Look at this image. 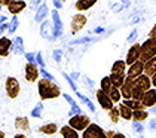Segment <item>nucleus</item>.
I'll use <instances>...</instances> for the list:
<instances>
[{
    "mask_svg": "<svg viewBox=\"0 0 156 138\" xmlns=\"http://www.w3.org/2000/svg\"><path fill=\"white\" fill-rule=\"evenodd\" d=\"M37 92H39V97L42 101H48V100H55L61 97V89L60 86L52 82L51 79H39L37 82Z\"/></svg>",
    "mask_w": 156,
    "mask_h": 138,
    "instance_id": "obj_1",
    "label": "nucleus"
},
{
    "mask_svg": "<svg viewBox=\"0 0 156 138\" xmlns=\"http://www.w3.org/2000/svg\"><path fill=\"white\" fill-rule=\"evenodd\" d=\"M91 125V119L88 117L86 115H82V113H79V115H74L70 117V120H69V126H72L74 131H86L88 126Z\"/></svg>",
    "mask_w": 156,
    "mask_h": 138,
    "instance_id": "obj_2",
    "label": "nucleus"
},
{
    "mask_svg": "<svg viewBox=\"0 0 156 138\" xmlns=\"http://www.w3.org/2000/svg\"><path fill=\"white\" fill-rule=\"evenodd\" d=\"M156 57V42L152 39H147L141 45V55H140V61L141 62H147L149 59Z\"/></svg>",
    "mask_w": 156,
    "mask_h": 138,
    "instance_id": "obj_3",
    "label": "nucleus"
},
{
    "mask_svg": "<svg viewBox=\"0 0 156 138\" xmlns=\"http://www.w3.org/2000/svg\"><path fill=\"white\" fill-rule=\"evenodd\" d=\"M5 91H6V95H8L11 100H15V98L20 95V92H21V85H20L18 79L13 77V76L6 77V82H5Z\"/></svg>",
    "mask_w": 156,
    "mask_h": 138,
    "instance_id": "obj_4",
    "label": "nucleus"
},
{
    "mask_svg": "<svg viewBox=\"0 0 156 138\" xmlns=\"http://www.w3.org/2000/svg\"><path fill=\"white\" fill-rule=\"evenodd\" d=\"M0 5L2 6H6L8 8V11L11 12L12 15H18V13H21V12L24 11L25 8H27V3L25 2H20V0H0Z\"/></svg>",
    "mask_w": 156,
    "mask_h": 138,
    "instance_id": "obj_5",
    "label": "nucleus"
},
{
    "mask_svg": "<svg viewBox=\"0 0 156 138\" xmlns=\"http://www.w3.org/2000/svg\"><path fill=\"white\" fill-rule=\"evenodd\" d=\"M82 138H107V135H106V131L100 126V125L91 123V125L88 126V129L83 131Z\"/></svg>",
    "mask_w": 156,
    "mask_h": 138,
    "instance_id": "obj_6",
    "label": "nucleus"
},
{
    "mask_svg": "<svg viewBox=\"0 0 156 138\" xmlns=\"http://www.w3.org/2000/svg\"><path fill=\"white\" fill-rule=\"evenodd\" d=\"M140 55H141V45L138 43H134V45L128 49V54H126V59H125V64L131 67L132 64H135L137 61H140Z\"/></svg>",
    "mask_w": 156,
    "mask_h": 138,
    "instance_id": "obj_7",
    "label": "nucleus"
},
{
    "mask_svg": "<svg viewBox=\"0 0 156 138\" xmlns=\"http://www.w3.org/2000/svg\"><path fill=\"white\" fill-rule=\"evenodd\" d=\"M39 74H40V71H39V69H37V65L34 62H27L25 64L24 76L27 82H30V83L39 82Z\"/></svg>",
    "mask_w": 156,
    "mask_h": 138,
    "instance_id": "obj_8",
    "label": "nucleus"
},
{
    "mask_svg": "<svg viewBox=\"0 0 156 138\" xmlns=\"http://www.w3.org/2000/svg\"><path fill=\"white\" fill-rule=\"evenodd\" d=\"M85 25H86V16H85L83 13H76V15H73L72 23H70V30H72L73 34L79 33Z\"/></svg>",
    "mask_w": 156,
    "mask_h": 138,
    "instance_id": "obj_9",
    "label": "nucleus"
},
{
    "mask_svg": "<svg viewBox=\"0 0 156 138\" xmlns=\"http://www.w3.org/2000/svg\"><path fill=\"white\" fill-rule=\"evenodd\" d=\"M95 95H97V101H98V104H100V107H103L104 110L110 111V110L115 107L113 101L108 98V95L106 94V92H103L101 89H98V91L95 92Z\"/></svg>",
    "mask_w": 156,
    "mask_h": 138,
    "instance_id": "obj_10",
    "label": "nucleus"
},
{
    "mask_svg": "<svg viewBox=\"0 0 156 138\" xmlns=\"http://www.w3.org/2000/svg\"><path fill=\"white\" fill-rule=\"evenodd\" d=\"M141 74H144V64L141 61H137L135 64H132L131 67L128 69L126 71V77H129V79H138Z\"/></svg>",
    "mask_w": 156,
    "mask_h": 138,
    "instance_id": "obj_11",
    "label": "nucleus"
},
{
    "mask_svg": "<svg viewBox=\"0 0 156 138\" xmlns=\"http://www.w3.org/2000/svg\"><path fill=\"white\" fill-rule=\"evenodd\" d=\"M134 83L135 80L134 79H129V77H126L125 79V83H123V86L120 88V95H122V98L123 100H131L132 98V91H134Z\"/></svg>",
    "mask_w": 156,
    "mask_h": 138,
    "instance_id": "obj_12",
    "label": "nucleus"
},
{
    "mask_svg": "<svg viewBox=\"0 0 156 138\" xmlns=\"http://www.w3.org/2000/svg\"><path fill=\"white\" fill-rule=\"evenodd\" d=\"M134 88L140 89L143 92H147L152 89V79L147 77L146 74H141L138 79H135V83H134Z\"/></svg>",
    "mask_w": 156,
    "mask_h": 138,
    "instance_id": "obj_13",
    "label": "nucleus"
},
{
    "mask_svg": "<svg viewBox=\"0 0 156 138\" xmlns=\"http://www.w3.org/2000/svg\"><path fill=\"white\" fill-rule=\"evenodd\" d=\"M15 128H16V131H20V134L28 132L30 131V120H28V117H24V116L15 117Z\"/></svg>",
    "mask_w": 156,
    "mask_h": 138,
    "instance_id": "obj_14",
    "label": "nucleus"
},
{
    "mask_svg": "<svg viewBox=\"0 0 156 138\" xmlns=\"http://www.w3.org/2000/svg\"><path fill=\"white\" fill-rule=\"evenodd\" d=\"M12 49V40L9 37H0V57H8Z\"/></svg>",
    "mask_w": 156,
    "mask_h": 138,
    "instance_id": "obj_15",
    "label": "nucleus"
},
{
    "mask_svg": "<svg viewBox=\"0 0 156 138\" xmlns=\"http://www.w3.org/2000/svg\"><path fill=\"white\" fill-rule=\"evenodd\" d=\"M141 103H143L144 108H146V107H153V105H156V89L155 88H152L150 91H147L144 94Z\"/></svg>",
    "mask_w": 156,
    "mask_h": 138,
    "instance_id": "obj_16",
    "label": "nucleus"
},
{
    "mask_svg": "<svg viewBox=\"0 0 156 138\" xmlns=\"http://www.w3.org/2000/svg\"><path fill=\"white\" fill-rule=\"evenodd\" d=\"M39 131H40L42 134H45V135H54V134L60 132V128H58V125H57V123H54V122H49V123L42 125V126L39 128Z\"/></svg>",
    "mask_w": 156,
    "mask_h": 138,
    "instance_id": "obj_17",
    "label": "nucleus"
},
{
    "mask_svg": "<svg viewBox=\"0 0 156 138\" xmlns=\"http://www.w3.org/2000/svg\"><path fill=\"white\" fill-rule=\"evenodd\" d=\"M112 74L116 76H126V64L125 61H116L112 67Z\"/></svg>",
    "mask_w": 156,
    "mask_h": 138,
    "instance_id": "obj_18",
    "label": "nucleus"
},
{
    "mask_svg": "<svg viewBox=\"0 0 156 138\" xmlns=\"http://www.w3.org/2000/svg\"><path fill=\"white\" fill-rule=\"evenodd\" d=\"M60 134H61V138H80L79 132L74 131L72 126L66 125V126L60 128Z\"/></svg>",
    "mask_w": 156,
    "mask_h": 138,
    "instance_id": "obj_19",
    "label": "nucleus"
},
{
    "mask_svg": "<svg viewBox=\"0 0 156 138\" xmlns=\"http://www.w3.org/2000/svg\"><path fill=\"white\" fill-rule=\"evenodd\" d=\"M156 73V57L152 58V59H149L147 62H144V74L147 76V77H150L152 79V76Z\"/></svg>",
    "mask_w": 156,
    "mask_h": 138,
    "instance_id": "obj_20",
    "label": "nucleus"
},
{
    "mask_svg": "<svg viewBox=\"0 0 156 138\" xmlns=\"http://www.w3.org/2000/svg\"><path fill=\"white\" fill-rule=\"evenodd\" d=\"M94 5H95V0H79V2L74 3V8H76V11L85 12L88 9H91Z\"/></svg>",
    "mask_w": 156,
    "mask_h": 138,
    "instance_id": "obj_21",
    "label": "nucleus"
},
{
    "mask_svg": "<svg viewBox=\"0 0 156 138\" xmlns=\"http://www.w3.org/2000/svg\"><path fill=\"white\" fill-rule=\"evenodd\" d=\"M123 105H126L128 108H131L132 111H137V110H146L141 101H134V100H123Z\"/></svg>",
    "mask_w": 156,
    "mask_h": 138,
    "instance_id": "obj_22",
    "label": "nucleus"
},
{
    "mask_svg": "<svg viewBox=\"0 0 156 138\" xmlns=\"http://www.w3.org/2000/svg\"><path fill=\"white\" fill-rule=\"evenodd\" d=\"M119 115L122 119H125V120H132V110L131 108H128L126 105H123V104H119Z\"/></svg>",
    "mask_w": 156,
    "mask_h": 138,
    "instance_id": "obj_23",
    "label": "nucleus"
},
{
    "mask_svg": "<svg viewBox=\"0 0 156 138\" xmlns=\"http://www.w3.org/2000/svg\"><path fill=\"white\" fill-rule=\"evenodd\" d=\"M108 77H110V80H112V85H113L115 88H118V89H120V88L123 86L125 79H126V76H116V74H110Z\"/></svg>",
    "mask_w": 156,
    "mask_h": 138,
    "instance_id": "obj_24",
    "label": "nucleus"
},
{
    "mask_svg": "<svg viewBox=\"0 0 156 138\" xmlns=\"http://www.w3.org/2000/svg\"><path fill=\"white\" fill-rule=\"evenodd\" d=\"M147 117H149V113H147L146 110H137V111H132V120H134V122L141 123V122H144Z\"/></svg>",
    "mask_w": 156,
    "mask_h": 138,
    "instance_id": "obj_25",
    "label": "nucleus"
},
{
    "mask_svg": "<svg viewBox=\"0 0 156 138\" xmlns=\"http://www.w3.org/2000/svg\"><path fill=\"white\" fill-rule=\"evenodd\" d=\"M107 95H108V98H110V100L113 101V104H115V103H119L120 100H122L120 91L118 89V88H115V86H113V88H112V89L107 92Z\"/></svg>",
    "mask_w": 156,
    "mask_h": 138,
    "instance_id": "obj_26",
    "label": "nucleus"
},
{
    "mask_svg": "<svg viewBox=\"0 0 156 138\" xmlns=\"http://www.w3.org/2000/svg\"><path fill=\"white\" fill-rule=\"evenodd\" d=\"M100 86H101V88H100L101 91L107 94V92L110 91L112 88H113V85H112V80H110V77H108V76L103 77V79H101V83H100Z\"/></svg>",
    "mask_w": 156,
    "mask_h": 138,
    "instance_id": "obj_27",
    "label": "nucleus"
},
{
    "mask_svg": "<svg viewBox=\"0 0 156 138\" xmlns=\"http://www.w3.org/2000/svg\"><path fill=\"white\" fill-rule=\"evenodd\" d=\"M108 117H110V120H112L113 123H118V122H119V117H120L119 108H118V107H113V108L108 111Z\"/></svg>",
    "mask_w": 156,
    "mask_h": 138,
    "instance_id": "obj_28",
    "label": "nucleus"
},
{
    "mask_svg": "<svg viewBox=\"0 0 156 138\" xmlns=\"http://www.w3.org/2000/svg\"><path fill=\"white\" fill-rule=\"evenodd\" d=\"M149 39H152V40H155L156 42V24L153 25V28H152L150 33H149Z\"/></svg>",
    "mask_w": 156,
    "mask_h": 138,
    "instance_id": "obj_29",
    "label": "nucleus"
},
{
    "mask_svg": "<svg viewBox=\"0 0 156 138\" xmlns=\"http://www.w3.org/2000/svg\"><path fill=\"white\" fill-rule=\"evenodd\" d=\"M134 129H135L137 132H141V131H143V126H141V123H138V122H134Z\"/></svg>",
    "mask_w": 156,
    "mask_h": 138,
    "instance_id": "obj_30",
    "label": "nucleus"
},
{
    "mask_svg": "<svg viewBox=\"0 0 156 138\" xmlns=\"http://www.w3.org/2000/svg\"><path fill=\"white\" fill-rule=\"evenodd\" d=\"M112 138H126V137H125L123 134H120V132H116V134H115Z\"/></svg>",
    "mask_w": 156,
    "mask_h": 138,
    "instance_id": "obj_31",
    "label": "nucleus"
},
{
    "mask_svg": "<svg viewBox=\"0 0 156 138\" xmlns=\"http://www.w3.org/2000/svg\"><path fill=\"white\" fill-rule=\"evenodd\" d=\"M152 86H153V88L156 89V73L153 74V76H152Z\"/></svg>",
    "mask_w": 156,
    "mask_h": 138,
    "instance_id": "obj_32",
    "label": "nucleus"
},
{
    "mask_svg": "<svg viewBox=\"0 0 156 138\" xmlns=\"http://www.w3.org/2000/svg\"><path fill=\"white\" fill-rule=\"evenodd\" d=\"M13 138H27V135H25V134H15Z\"/></svg>",
    "mask_w": 156,
    "mask_h": 138,
    "instance_id": "obj_33",
    "label": "nucleus"
},
{
    "mask_svg": "<svg viewBox=\"0 0 156 138\" xmlns=\"http://www.w3.org/2000/svg\"><path fill=\"white\" fill-rule=\"evenodd\" d=\"M5 137H6V134L3 131H0V138H5Z\"/></svg>",
    "mask_w": 156,
    "mask_h": 138,
    "instance_id": "obj_34",
    "label": "nucleus"
}]
</instances>
